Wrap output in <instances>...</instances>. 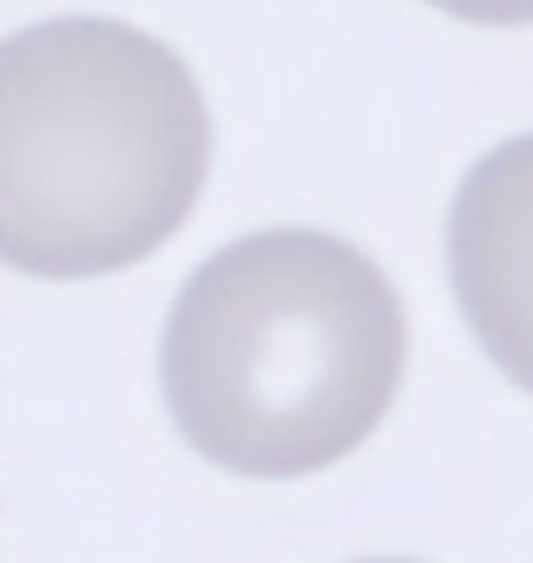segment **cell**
I'll list each match as a JSON object with an SVG mask.
<instances>
[{
  "instance_id": "277c9868",
  "label": "cell",
  "mask_w": 533,
  "mask_h": 563,
  "mask_svg": "<svg viewBox=\"0 0 533 563\" xmlns=\"http://www.w3.org/2000/svg\"><path fill=\"white\" fill-rule=\"evenodd\" d=\"M471 26H533V0H425Z\"/></svg>"
},
{
  "instance_id": "5b68a950",
  "label": "cell",
  "mask_w": 533,
  "mask_h": 563,
  "mask_svg": "<svg viewBox=\"0 0 533 563\" xmlns=\"http://www.w3.org/2000/svg\"><path fill=\"white\" fill-rule=\"evenodd\" d=\"M358 563H414V559H358Z\"/></svg>"
},
{
  "instance_id": "3957f363",
  "label": "cell",
  "mask_w": 533,
  "mask_h": 563,
  "mask_svg": "<svg viewBox=\"0 0 533 563\" xmlns=\"http://www.w3.org/2000/svg\"><path fill=\"white\" fill-rule=\"evenodd\" d=\"M450 290L502 377L533 393V135L502 140L456 187Z\"/></svg>"
},
{
  "instance_id": "6da1fadb",
  "label": "cell",
  "mask_w": 533,
  "mask_h": 563,
  "mask_svg": "<svg viewBox=\"0 0 533 563\" xmlns=\"http://www.w3.org/2000/svg\"><path fill=\"white\" fill-rule=\"evenodd\" d=\"M404 362V300L358 243L264 228L182 285L161 393L207 465L295 481L347 461L389 419Z\"/></svg>"
},
{
  "instance_id": "7a4b0ae2",
  "label": "cell",
  "mask_w": 533,
  "mask_h": 563,
  "mask_svg": "<svg viewBox=\"0 0 533 563\" xmlns=\"http://www.w3.org/2000/svg\"><path fill=\"white\" fill-rule=\"evenodd\" d=\"M213 166V114L161 36L57 16L0 42V264L99 279L182 233Z\"/></svg>"
}]
</instances>
